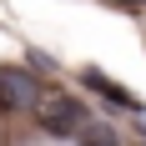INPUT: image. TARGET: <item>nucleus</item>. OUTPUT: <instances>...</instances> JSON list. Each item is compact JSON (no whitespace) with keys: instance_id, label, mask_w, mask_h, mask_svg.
Instances as JSON below:
<instances>
[{"instance_id":"f257e3e1","label":"nucleus","mask_w":146,"mask_h":146,"mask_svg":"<svg viewBox=\"0 0 146 146\" xmlns=\"http://www.w3.org/2000/svg\"><path fill=\"white\" fill-rule=\"evenodd\" d=\"M35 121H40L45 136H76L81 121H86V106L76 96H60V91H40L35 96Z\"/></svg>"},{"instance_id":"f03ea898","label":"nucleus","mask_w":146,"mask_h":146,"mask_svg":"<svg viewBox=\"0 0 146 146\" xmlns=\"http://www.w3.org/2000/svg\"><path fill=\"white\" fill-rule=\"evenodd\" d=\"M40 96V86L20 71H0V111H15V106H30Z\"/></svg>"},{"instance_id":"20e7f679","label":"nucleus","mask_w":146,"mask_h":146,"mask_svg":"<svg viewBox=\"0 0 146 146\" xmlns=\"http://www.w3.org/2000/svg\"><path fill=\"white\" fill-rule=\"evenodd\" d=\"M76 141H81V146H121V141H116V131H111L106 121H81Z\"/></svg>"},{"instance_id":"7ed1b4c3","label":"nucleus","mask_w":146,"mask_h":146,"mask_svg":"<svg viewBox=\"0 0 146 146\" xmlns=\"http://www.w3.org/2000/svg\"><path fill=\"white\" fill-rule=\"evenodd\" d=\"M86 86L96 91V96H106L111 106H126V111H136V106H141L126 86H116V81H111V76H101V71H86Z\"/></svg>"}]
</instances>
